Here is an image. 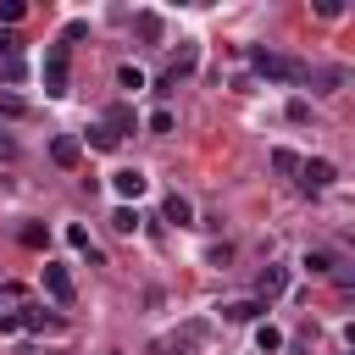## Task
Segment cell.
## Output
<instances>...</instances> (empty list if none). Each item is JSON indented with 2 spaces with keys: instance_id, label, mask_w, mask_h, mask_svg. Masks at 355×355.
I'll return each instance as SVG.
<instances>
[{
  "instance_id": "6da1fadb",
  "label": "cell",
  "mask_w": 355,
  "mask_h": 355,
  "mask_svg": "<svg viewBox=\"0 0 355 355\" xmlns=\"http://www.w3.org/2000/svg\"><path fill=\"white\" fill-rule=\"evenodd\" d=\"M250 67L272 83H305V72H311L300 55H283V50H250Z\"/></svg>"
},
{
  "instance_id": "7a4b0ae2",
  "label": "cell",
  "mask_w": 355,
  "mask_h": 355,
  "mask_svg": "<svg viewBox=\"0 0 355 355\" xmlns=\"http://www.w3.org/2000/svg\"><path fill=\"white\" fill-rule=\"evenodd\" d=\"M67 83H72V44H50L44 50V94H67Z\"/></svg>"
},
{
  "instance_id": "3957f363",
  "label": "cell",
  "mask_w": 355,
  "mask_h": 355,
  "mask_svg": "<svg viewBox=\"0 0 355 355\" xmlns=\"http://www.w3.org/2000/svg\"><path fill=\"white\" fill-rule=\"evenodd\" d=\"M194 61H200V50H194V44H178V55L166 61V72L155 78V94H172V89H178V78H189V72H194Z\"/></svg>"
},
{
  "instance_id": "277c9868",
  "label": "cell",
  "mask_w": 355,
  "mask_h": 355,
  "mask_svg": "<svg viewBox=\"0 0 355 355\" xmlns=\"http://www.w3.org/2000/svg\"><path fill=\"white\" fill-rule=\"evenodd\" d=\"M200 338H205V322H189L183 333H166V338H155V355H189Z\"/></svg>"
},
{
  "instance_id": "5b68a950",
  "label": "cell",
  "mask_w": 355,
  "mask_h": 355,
  "mask_svg": "<svg viewBox=\"0 0 355 355\" xmlns=\"http://www.w3.org/2000/svg\"><path fill=\"white\" fill-rule=\"evenodd\" d=\"M50 161H55L61 172H72V166L83 161V139H78V133H55V139H50Z\"/></svg>"
},
{
  "instance_id": "8992f818",
  "label": "cell",
  "mask_w": 355,
  "mask_h": 355,
  "mask_svg": "<svg viewBox=\"0 0 355 355\" xmlns=\"http://www.w3.org/2000/svg\"><path fill=\"white\" fill-rule=\"evenodd\" d=\"M44 294H50L55 305H72V294H78V288H72V272L55 266V261H44Z\"/></svg>"
},
{
  "instance_id": "52a82bcc",
  "label": "cell",
  "mask_w": 355,
  "mask_h": 355,
  "mask_svg": "<svg viewBox=\"0 0 355 355\" xmlns=\"http://www.w3.org/2000/svg\"><path fill=\"white\" fill-rule=\"evenodd\" d=\"M283 288H288V266H261V277H255V300L272 305Z\"/></svg>"
},
{
  "instance_id": "ba28073f",
  "label": "cell",
  "mask_w": 355,
  "mask_h": 355,
  "mask_svg": "<svg viewBox=\"0 0 355 355\" xmlns=\"http://www.w3.org/2000/svg\"><path fill=\"white\" fill-rule=\"evenodd\" d=\"M111 189H116V200H139V194L150 189V178H144L139 166H122V172H111Z\"/></svg>"
},
{
  "instance_id": "9c48e42d",
  "label": "cell",
  "mask_w": 355,
  "mask_h": 355,
  "mask_svg": "<svg viewBox=\"0 0 355 355\" xmlns=\"http://www.w3.org/2000/svg\"><path fill=\"white\" fill-rule=\"evenodd\" d=\"M333 178H338L333 161H322V155H316V161H300V183H305V189H327Z\"/></svg>"
},
{
  "instance_id": "30bf717a",
  "label": "cell",
  "mask_w": 355,
  "mask_h": 355,
  "mask_svg": "<svg viewBox=\"0 0 355 355\" xmlns=\"http://www.w3.org/2000/svg\"><path fill=\"white\" fill-rule=\"evenodd\" d=\"M300 266H305V272H316V277H333V272L344 266V255H338V250H305V255H300Z\"/></svg>"
},
{
  "instance_id": "8fae6325",
  "label": "cell",
  "mask_w": 355,
  "mask_h": 355,
  "mask_svg": "<svg viewBox=\"0 0 355 355\" xmlns=\"http://www.w3.org/2000/svg\"><path fill=\"white\" fill-rule=\"evenodd\" d=\"M161 216H166L172 227H194V205H189L183 194H166V200H161Z\"/></svg>"
},
{
  "instance_id": "7c38bea8",
  "label": "cell",
  "mask_w": 355,
  "mask_h": 355,
  "mask_svg": "<svg viewBox=\"0 0 355 355\" xmlns=\"http://www.w3.org/2000/svg\"><path fill=\"white\" fill-rule=\"evenodd\" d=\"M17 316H22V333H50V327H61V316H50L44 305H22Z\"/></svg>"
},
{
  "instance_id": "4fadbf2b",
  "label": "cell",
  "mask_w": 355,
  "mask_h": 355,
  "mask_svg": "<svg viewBox=\"0 0 355 355\" xmlns=\"http://www.w3.org/2000/svg\"><path fill=\"white\" fill-rule=\"evenodd\" d=\"M261 311H266L261 300H227V305H222V322H255Z\"/></svg>"
},
{
  "instance_id": "5bb4252c",
  "label": "cell",
  "mask_w": 355,
  "mask_h": 355,
  "mask_svg": "<svg viewBox=\"0 0 355 355\" xmlns=\"http://www.w3.org/2000/svg\"><path fill=\"white\" fill-rule=\"evenodd\" d=\"M105 128H111L116 139H122V133H133V128H139V116H133V105H111V111H105Z\"/></svg>"
},
{
  "instance_id": "9a60e30c",
  "label": "cell",
  "mask_w": 355,
  "mask_h": 355,
  "mask_svg": "<svg viewBox=\"0 0 355 355\" xmlns=\"http://www.w3.org/2000/svg\"><path fill=\"white\" fill-rule=\"evenodd\" d=\"M133 33H139L144 44H161V17H155V11H139V17H133Z\"/></svg>"
},
{
  "instance_id": "2e32d148",
  "label": "cell",
  "mask_w": 355,
  "mask_h": 355,
  "mask_svg": "<svg viewBox=\"0 0 355 355\" xmlns=\"http://www.w3.org/2000/svg\"><path fill=\"white\" fill-rule=\"evenodd\" d=\"M255 349H261V355H277V349H283V333H277L272 322H261V327H255Z\"/></svg>"
},
{
  "instance_id": "e0dca14e",
  "label": "cell",
  "mask_w": 355,
  "mask_h": 355,
  "mask_svg": "<svg viewBox=\"0 0 355 355\" xmlns=\"http://www.w3.org/2000/svg\"><path fill=\"white\" fill-rule=\"evenodd\" d=\"M311 83H322V89H344V67H316V72H305Z\"/></svg>"
},
{
  "instance_id": "ac0fdd59",
  "label": "cell",
  "mask_w": 355,
  "mask_h": 355,
  "mask_svg": "<svg viewBox=\"0 0 355 355\" xmlns=\"http://www.w3.org/2000/svg\"><path fill=\"white\" fill-rule=\"evenodd\" d=\"M17 239H22L28 250H44V244H50V233H44L39 222H22V233H17Z\"/></svg>"
},
{
  "instance_id": "d6986e66",
  "label": "cell",
  "mask_w": 355,
  "mask_h": 355,
  "mask_svg": "<svg viewBox=\"0 0 355 355\" xmlns=\"http://www.w3.org/2000/svg\"><path fill=\"white\" fill-rule=\"evenodd\" d=\"M89 144H94V150H116L122 139H116V133H111V128L100 122V128H89Z\"/></svg>"
},
{
  "instance_id": "ffe728a7",
  "label": "cell",
  "mask_w": 355,
  "mask_h": 355,
  "mask_svg": "<svg viewBox=\"0 0 355 355\" xmlns=\"http://www.w3.org/2000/svg\"><path fill=\"white\" fill-rule=\"evenodd\" d=\"M272 172H283V178L300 172V155H294V150H272Z\"/></svg>"
},
{
  "instance_id": "44dd1931",
  "label": "cell",
  "mask_w": 355,
  "mask_h": 355,
  "mask_svg": "<svg viewBox=\"0 0 355 355\" xmlns=\"http://www.w3.org/2000/svg\"><path fill=\"white\" fill-rule=\"evenodd\" d=\"M111 227H116V233H133V227H139L133 205H116V211H111Z\"/></svg>"
},
{
  "instance_id": "7402d4cb",
  "label": "cell",
  "mask_w": 355,
  "mask_h": 355,
  "mask_svg": "<svg viewBox=\"0 0 355 355\" xmlns=\"http://www.w3.org/2000/svg\"><path fill=\"white\" fill-rule=\"evenodd\" d=\"M0 116H33V105L17 100V94H0Z\"/></svg>"
},
{
  "instance_id": "603a6c76",
  "label": "cell",
  "mask_w": 355,
  "mask_h": 355,
  "mask_svg": "<svg viewBox=\"0 0 355 355\" xmlns=\"http://www.w3.org/2000/svg\"><path fill=\"white\" fill-rule=\"evenodd\" d=\"M116 83H122V89H133V94H139V89H144V72H139V67H133V61H128V67H122V72H116Z\"/></svg>"
},
{
  "instance_id": "cb8c5ba5",
  "label": "cell",
  "mask_w": 355,
  "mask_h": 355,
  "mask_svg": "<svg viewBox=\"0 0 355 355\" xmlns=\"http://www.w3.org/2000/svg\"><path fill=\"white\" fill-rule=\"evenodd\" d=\"M172 128H178V116H172L166 105H161V111H150V133H172Z\"/></svg>"
},
{
  "instance_id": "d4e9b609",
  "label": "cell",
  "mask_w": 355,
  "mask_h": 355,
  "mask_svg": "<svg viewBox=\"0 0 355 355\" xmlns=\"http://www.w3.org/2000/svg\"><path fill=\"white\" fill-rule=\"evenodd\" d=\"M0 61H22V39L17 33H0Z\"/></svg>"
},
{
  "instance_id": "484cf974",
  "label": "cell",
  "mask_w": 355,
  "mask_h": 355,
  "mask_svg": "<svg viewBox=\"0 0 355 355\" xmlns=\"http://www.w3.org/2000/svg\"><path fill=\"white\" fill-rule=\"evenodd\" d=\"M22 17H28L22 0H0V22H22Z\"/></svg>"
},
{
  "instance_id": "4316f807",
  "label": "cell",
  "mask_w": 355,
  "mask_h": 355,
  "mask_svg": "<svg viewBox=\"0 0 355 355\" xmlns=\"http://www.w3.org/2000/svg\"><path fill=\"white\" fill-rule=\"evenodd\" d=\"M11 333H22V316L17 311H0V338H11Z\"/></svg>"
},
{
  "instance_id": "83f0119b",
  "label": "cell",
  "mask_w": 355,
  "mask_h": 355,
  "mask_svg": "<svg viewBox=\"0 0 355 355\" xmlns=\"http://www.w3.org/2000/svg\"><path fill=\"white\" fill-rule=\"evenodd\" d=\"M22 72H28L22 61H0V78H6V83H22Z\"/></svg>"
},
{
  "instance_id": "f1b7e54d",
  "label": "cell",
  "mask_w": 355,
  "mask_h": 355,
  "mask_svg": "<svg viewBox=\"0 0 355 355\" xmlns=\"http://www.w3.org/2000/svg\"><path fill=\"white\" fill-rule=\"evenodd\" d=\"M67 244H72V250H89V227L72 222V227H67Z\"/></svg>"
},
{
  "instance_id": "f546056e",
  "label": "cell",
  "mask_w": 355,
  "mask_h": 355,
  "mask_svg": "<svg viewBox=\"0 0 355 355\" xmlns=\"http://www.w3.org/2000/svg\"><path fill=\"white\" fill-rule=\"evenodd\" d=\"M311 11H316V17H338L344 6H338V0H311Z\"/></svg>"
},
{
  "instance_id": "4dcf8cb0",
  "label": "cell",
  "mask_w": 355,
  "mask_h": 355,
  "mask_svg": "<svg viewBox=\"0 0 355 355\" xmlns=\"http://www.w3.org/2000/svg\"><path fill=\"white\" fill-rule=\"evenodd\" d=\"M0 155H6V161H11V155H17V144H11V139H0Z\"/></svg>"
}]
</instances>
